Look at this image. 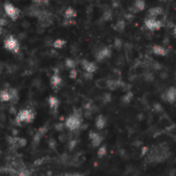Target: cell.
Segmentation results:
<instances>
[{"mask_svg":"<svg viewBox=\"0 0 176 176\" xmlns=\"http://www.w3.org/2000/svg\"><path fill=\"white\" fill-rule=\"evenodd\" d=\"M106 125H107V119H105V117L103 115L97 116V118L96 119V126L97 129L101 130L105 127Z\"/></svg>","mask_w":176,"mask_h":176,"instance_id":"cell-17","label":"cell"},{"mask_svg":"<svg viewBox=\"0 0 176 176\" xmlns=\"http://www.w3.org/2000/svg\"><path fill=\"white\" fill-rule=\"evenodd\" d=\"M64 16H65V18L66 20L70 21V20H72L73 18H75V17H76V11L73 8L69 7V8L65 10Z\"/></svg>","mask_w":176,"mask_h":176,"instance_id":"cell-18","label":"cell"},{"mask_svg":"<svg viewBox=\"0 0 176 176\" xmlns=\"http://www.w3.org/2000/svg\"><path fill=\"white\" fill-rule=\"evenodd\" d=\"M66 41L65 40H61V39H58L56 40L53 43V46L57 49H60V48H63L64 46H65Z\"/></svg>","mask_w":176,"mask_h":176,"instance_id":"cell-20","label":"cell"},{"mask_svg":"<svg viewBox=\"0 0 176 176\" xmlns=\"http://www.w3.org/2000/svg\"><path fill=\"white\" fill-rule=\"evenodd\" d=\"M7 24V21L4 19V18H0V26H4Z\"/></svg>","mask_w":176,"mask_h":176,"instance_id":"cell-26","label":"cell"},{"mask_svg":"<svg viewBox=\"0 0 176 176\" xmlns=\"http://www.w3.org/2000/svg\"><path fill=\"white\" fill-rule=\"evenodd\" d=\"M10 143L14 148H22L26 145V140L22 138H12L10 140Z\"/></svg>","mask_w":176,"mask_h":176,"instance_id":"cell-12","label":"cell"},{"mask_svg":"<svg viewBox=\"0 0 176 176\" xmlns=\"http://www.w3.org/2000/svg\"><path fill=\"white\" fill-rule=\"evenodd\" d=\"M65 64H66V66H67L69 69H75V62L73 61V60H71V59H66V61H65Z\"/></svg>","mask_w":176,"mask_h":176,"instance_id":"cell-23","label":"cell"},{"mask_svg":"<svg viewBox=\"0 0 176 176\" xmlns=\"http://www.w3.org/2000/svg\"><path fill=\"white\" fill-rule=\"evenodd\" d=\"M19 175L20 176H29V173L27 172V171L23 170V171H21V172H20Z\"/></svg>","mask_w":176,"mask_h":176,"instance_id":"cell-28","label":"cell"},{"mask_svg":"<svg viewBox=\"0 0 176 176\" xmlns=\"http://www.w3.org/2000/svg\"><path fill=\"white\" fill-rule=\"evenodd\" d=\"M48 105L50 107L51 110L57 111L59 107V101L57 97L50 96L48 99Z\"/></svg>","mask_w":176,"mask_h":176,"instance_id":"cell-15","label":"cell"},{"mask_svg":"<svg viewBox=\"0 0 176 176\" xmlns=\"http://www.w3.org/2000/svg\"><path fill=\"white\" fill-rule=\"evenodd\" d=\"M82 66L88 74H93L97 70V66L96 64L93 63V62H89V61L85 60V59L82 61Z\"/></svg>","mask_w":176,"mask_h":176,"instance_id":"cell-8","label":"cell"},{"mask_svg":"<svg viewBox=\"0 0 176 176\" xmlns=\"http://www.w3.org/2000/svg\"><path fill=\"white\" fill-rule=\"evenodd\" d=\"M70 74H71V78H75L76 76V71L75 69H72L71 71H70Z\"/></svg>","mask_w":176,"mask_h":176,"instance_id":"cell-25","label":"cell"},{"mask_svg":"<svg viewBox=\"0 0 176 176\" xmlns=\"http://www.w3.org/2000/svg\"><path fill=\"white\" fill-rule=\"evenodd\" d=\"M34 2H35L36 4H46V2H47V0H34Z\"/></svg>","mask_w":176,"mask_h":176,"instance_id":"cell-27","label":"cell"},{"mask_svg":"<svg viewBox=\"0 0 176 176\" xmlns=\"http://www.w3.org/2000/svg\"><path fill=\"white\" fill-rule=\"evenodd\" d=\"M125 22L124 21H119L116 23V25H115V29L117 30V31H122V30L125 29Z\"/></svg>","mask_w":176,"mask_h":176,"instance_id":"cell-21","label":"cell"},{"mask_svg":"<svg viewBox=\"0 0 176 176\" xmlns=\"http://www.w3.org/2000/svg\"><path fill=\"white\" fill-rule=\"evenodd\" d=\"M62 84V78L58 74H54L51 78V85L53 88H59Z\"/></svg>","mask_w":176,"mask_h":176,"instance_id":"cell-14","label":"cell"},{"mask_svg":"<svg viewBox=\"0 0 176 176\" xmlns=\"http://www.w3.org/2000/svg\"><path fill=\"white\" fill-rule=\"evenodd\" d=\"M163 13V9L159 6L152 7L148 10V17H152V18H157V17L161 16Z\"/></svg>","mask_w":176,"mask_h":176,"instance_id":"cell-11","label":"cell"},{"mask_svg":"<svg viewBox=\"0 0 176 176\" xmlns=\"http://www.w3.org/2000/svg\"><path fill=\"white\" fill-rule=\"evenodd\" d=\"M82 126V119L78 114H72L66 119L65 126L70 131H76Z\"/></svg>","mask_w":176,"mask_h":176,"instance_id":"cell-3","label":"cell"},{"mask_svg":"<svg viewBox=\"0 0 176 176\" xmlns=\"http://www.w3.org/2000/svg\"><path fill=\"white\" fill-rule=\"evenodd\" d=\"M34 113L32 110L30 109H22L19 113H17L16 117V122L17 124H22V123H31L34 120Z\"/></svg>","mask_w":176,"mask_h":176,"instance_id":"cell-2","label":"cell"},{"mask_svg":"<svg viewBox=\"0 0 176 176\" xmlns=\"http://www.w3.org/2000/svg\"><path fill=\"white\" fill-rule=\"evenodd\" d=\"M97 154H98V155H99L100 157H103L104 155H106V154H107V148H106V146H101V148L99 149Z\"/></svg>","mask_w":176,"mask_h":176,"instance_id":"cell-22","label":"cell"},{"mask_svg":"<svg viewBox=\"0 0 176 176\" xmlns=\"http://www.w3.org/2000/svg\"><path fill=\"white\" fill-rule=\"evenodd\" d=\"M144 25L148 29L151 30V31H155V30H159L160 29L162 28L163 22L158 20L157 18L147 17L144 20Z\"/></svg>","mask_w":176,"mask_h":176,"instance_id":"cell-6","label":"cell"},{"mask_svg":"<svg viewBox=\"0 0 176 176\" xmlns=\"http://www.w3.org/2000/svg\"><path fill=\"white\" fill-rule=\"evenodd\" d=\"M110 55H111V49H109L108 47H104L96 54V59L98 61H102V60L109 58Z\"/></svg>","mask_w":176,"mask_h":176,"instance_id":"cell-9","label":"cell"},{"mask_svg":"<svg viewBox=\"0 0 176 176\" xmlns=\"http://www.w3.org/2000/svg\"><path fill=\"white\" fill-rule=\"evenodd\" d=\"M4 10L5 14L13 21H16L20 16V10L9 2L4 4Z\"/></svg>","mask_w":176,"mask_h":176,"instance_id":"cell-5","label":"cell"},{"mask_svg":"<svg viewBox=\"0 0 176 176\" xmlns=\"http://www.w3.org/2000/svg\"><path fill=\"white\" fill-rule=\"evenodd\" d=\"M170 155V151L168 147L162 143L157 146L154 147L153 150L149 151V155H148V159L150 160L151 162H162L168 159V156Z\"/></svg>","mask_w":176,"mask_h":176,"instance_id":"cell-1","label":"cell"},{"mask_svg":"<svg viewBox=\"0 0 176 176\" xmlns=\"http://www.w3.org/2000/svg\"><path fill=\"white\" fill-rule=\"evenodd\" d=\"M160 1H164V0H160Z\"/></svg>","mask_w":176,"mask_h":176,"instance_id":"cell-31","label":"cell"},{"mask_svg":"<svg viewBox=\"0 0 176 176\" xmlns=\"http://www.w3.org/2000/svg\"><path fill=\"white\" fill-rule=\"evenodd\" d=\"M4 46L6 50L17 53L20 50V44L13 35H10L4 41Z\"/></svg>","mask_w":176,"mask_h":176,"instance_id":"cell-4","label":"cell"},{"mask_svg":"<svg viewBox=\"0 0 176 176\" xmlns=\"http://www.w3.org/2000/svg\"><path fill=\"white\" fill-rule=\"evenodd\" d=\"M174 34H176V23L175 25H174Z\"/></svg>","mask_w":176,"mask_h":176,"instance_id":"cell-30","label":"cell"},{"mask_svg":"<svg viewBox=\"0 0 176 176\" xmlns=\"http://www.w3.org/2000/svg\"><path fill=\"white\" fill-rule=\"evenodd\" d=\"M145 1L144 0H135L133 4V9L135 10V12L142 11L145 9Z\"/></svg>","mask_w":176,"mask_h":176,"instance_id":"cell-19","label":"cell"},{"mask_svg":"<svg viewBox=\"0 0 176 176\" xmlns=\"http://www.w3.org/2000/svg\"><path fill=\"white\" fill-rule=\"evenodd\" d=\"M10 101H12V98H11V95L8 88L4 89V90H0V101L7 102Z\"/></svg>","mask_w":176,"mask_h":176,"instance_id":"cell-16","label":"cell"},{"mask_svg":"<svg viewBox=\"0 0 176 176\" xmlns=\"http://www.w3.org/2000/svg\"><path fill=\"white\" fill-rule=\"evenodd\" d=\"M63 176H83L81 174H65Z\"/></svg>","mask_w":176,"mask_h":176,"instance_id":"cell-29","label":"cell"},{"mask_svg":"<svg viewBox=\"0 0 176 176\" xmlns=\"http://www.w3.org/2000/svg\"><path fill=\"white\" fill-rule=\"evenodd\" d=\"M103 17L105 18V20H107V21L110 20V19L112 18V11H111V10H108L107 11L104 12Z\"/></svg>","mask_w":176,"mask_h":176,"instance_id":"cell-24","label":"cell"},{"mask_svg":"<svg viewBox=\"0 0 176 176\" xmlns=\"http://www.w3.org/2000/svg\"><path fill=\"white\" fill-rule=\"evenodd\" d=\"M152 52L153 53L157 56H166L168 54V49L165 48L164 46H159V45H155L152 47Z\"/></svg>","mask_w":176,"mask_h":176,"instance_id":"cell-13","label":"cell"},{"mask_svg":"<svg viewBox=\"0 0 176 176\" xmlns=\"http://www.w3.org/2000/svg\"><path fill=\"white\" fill-rule=\"evenodd\" d=\"M89 139L91 141V143L94 147H98L102 142V137L101 135L97 133L96 131H91L89 133Z\"/></svg>","mask_w":176,"mask_h":176,"instance_id":"cell-10","label":"cell"},{"mask_svg":"<svg viewBox=\"0 0 176 176\" xmlns=\"http://www.w3.org/2000/svg\"><path fill=\"white\" fill-rule=\"evenodd\" d=\"M163 100L168 103L176 102V87H171L167 89L163 94Z\"/></svg>","mask_w":176,"mask_h":176,"instance_id":"cell-7","label":"cell"}]
</instances>
